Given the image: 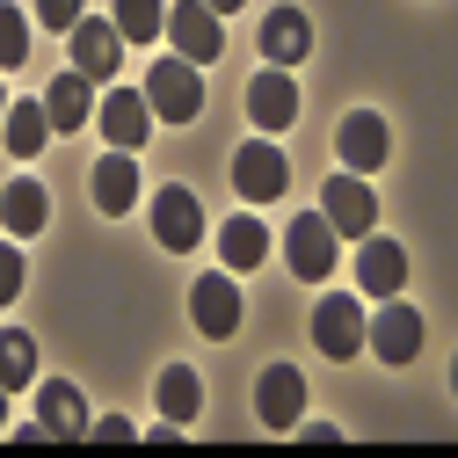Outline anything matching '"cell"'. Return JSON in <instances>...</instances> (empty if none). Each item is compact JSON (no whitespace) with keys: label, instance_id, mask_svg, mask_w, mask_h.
I'll list each match as a JSON object with an SVG mask.
<instances>
[{"label":"cell","instance_id":"cell-1","mask_svg":"<svg viewBox=\"0 0 458 458\" xmlns=\"http://www.w3.org/2000/svg\"><path fill=\"white\" fill-rule=\"evenodd\" d=\"M139 95H146V109H153V124H190L197 109H204V73H197L190 59H160Z\"/></svg>","mask_w":458,"mask_h":458},{"label":"cell","instance_id":"cell-2","mask_svg":"<svg viewBox=\"0 0 458 458\" xmlns=\"http://www.w3.org/2000/svg\"><path fill=\"white\" fill-rule=\"evenodd\" d=\"M284 262H292L299 284H327L335 262H342V233H335L320 211H299V218H292V233H284Z\"/></svg>","mask_w":458,"mask_h":458},{"label":"cell","instance_id":"cell-3","mask_svg":"<svg viewBox=\"0 0 458 458\" xmlns=\"http://www.w3.org/2000/svg\"><path fill=\"white\" fill-rule=\"evenodd\" d=\"M320 218L335 225L342 241H364L371 225H378V197H371V182H364V175H350V167H342L335 182H320Z\"/></svg>","mask_w":458,"mask_h":458},{"label":"cell","instance_id":"cell-4","mask_svg":"<svg viewBox=\"0 0 458 458\" xmlns=\"http://www.w3.org/2000/svg\"><path fill=\"white\" fill-rule=\"evenodd\" d=\"M364 350L378 357V364H415L422 357V313L415 306H378L371 320H364Z\"/></svg>","mask_w":458,"mask_h":458},{"label":"cell","instance_id":"cell-5","mask_svg":"<svg viewBox=\"0 0 458 458\" xmlns=\"http://www.w3.org/2000/svg\"><path fill=\"white\" fill-rule=\"evenodd\" d=\"M160 37L175 44V59H190V66H211L218 51H225V30H218V15L204 8V0H182V8H167Z\"/></svg>","mask_w":458,"mask_h":458},{"label":"cell","instance_id":"cell-6","mask_svg":"<svg viewBox=\"0 0 458 458\" xmlns=\"http://www.w3.org/2000/svg\"><path fill=\"white\" fill-rule=\"evenodd\" d=\"M284 182H292V167H284V146H276V139H248V146L233 153V190H241L248 204H276Z\"/></svg>","mask_w":458,"mask_h":458},{"label":"cell","instance_id":"cell-7","mask_svg":"<svg viewBox=\"0 0 458 458\" xmlns=\"http://www.w3.org/2000/svg\"><path fill=\"white\" fill-rule=\"evenodd\" d=\"M313 342H320V357H335V364H350L364 350V306H357V292H335V299L313 306Z\"/></svg>","mask_w":458,"mask_h":458},{"label":"cell","instance_id":"cell-8","mask_svg":"<svg viewBox=\"0 0 458 458\" xmlns=\"http://www.w3.org/2000/svg\"><path fill=\"white\" fill-rule=\"evenodd\" d=\"M386 153H393V139H386V117H371V109H350V117L335 124V160L350 167V175H378Z\"/></svg>","mask_w":458,"mask_h":458},{"label":"cell","instance_id":"cell-9","mask_svg":"<svg viewBox=\"0 0 458 458\" xmlns=\"http://www.w3.org/2000/svg\"><path fill=\"white\" fill-rule=\"evenodd\" d=\"M153 241H160L167 255H190V248L204 241V204H197L182 182H167V190L153 197Z\"/></svg>","mask_w":458,"mask_h":458},{"label":"cell","instance_id":"cell-10","mask_svg":"<svg viewBox=\"0 0 458 458\" xmlns=\"http://www.w3.org/2000/svg\"><path fill=\"white\" fill-rule=\"evenodd\" d=\"M95 124H102V139L117 146V153H139V146L153 139V109H146L139 88H109V95L95 102Z\"/></svg>","mask_w":458,"mask_h":458},{"label":"cell","instance_id":"cell-11","mask_svg":"<svg viewBox=\"0 0 458 458\" xmlns=\"http://www.w3.org/2000/svg\"><path fill=\"white\" fill-rule=\"evenodd\" d=\"M117 66H124V37H117V22L81 15V22H73V73L95 81V88H109V81H117Z\"/></svg>","mask_w":458,"mask_h":458},{"label":"cell","instance_id":"cell-12","mask_svg":"<svg viewBox=\"0 0 458 458\" xmlns=\"http://www.w3.org/2000/svg\"><path fill=\"white\" fill-rule=\"evenodd\" d=\"M190 320H197V335H211V342H225V335H241V284L233 276H197L190 284Z\"/></svg>","mask_w":458,"mask_h":458},{"label":"cell","instance_id":"cell-13","mask_svg":"<svg viewBox=\"0 0 458 458\" xmlns=\"http://www.w3.org/2000/svg\"><path fill=\"white\" fill-rule=\"evenodd\" d=\"M255 415H262V429H292V422L306 415V378H299V364H269V371L255 378Z\"/></svg>","mask_w":458,"mask_h":458},{"label":"cell","instance_id":"cell-14","mask_svg":"<svg viewBox=\"0 0 458 458\" xmlns=\"http://www.w3.org/2000/svg\"><path fill=\"white\" fill-rule=\"evenodd\" d=\"M357 284H364V299H400V284H408V248L378 241V225H371L364 248H357Z\"/></svg>","mask_w":458,"mask_h":458},{"label":"cell","instance_id":"cell-15","mask_svg":"<svg viewBox=\"0 0 458 458\" xmlns=\"http://www.w3.org/2000/svg\"><path fill=\"white\" fill-rule=\"evenodd\" d=\"M248 117L262 131H284V124H299V81L284 73V66H262L248 81Z\"/></svg>","mask_w":458,"mask_h":458},{"label":"cell","instance_id":"cell-16","mask_svg":"<svg viewBox=\"0 0 458 458\" xmlns=\"http://www.w3.org/2000/svg\"><path fill=\"white\" fill-rule=\"evenodd\" d=\"M306 51H313V22H306V8H269L262 15V59L269 66H306Z\"/></svg>","mask_w":458,"mask_h":458},{"label":"cell","instance_id":"cell-17","mask_svg":"<svg viewBox=\"0 0 458 458\" xmlns=\"http://www.w3.org/2000/svg\"><path fill=\"white\" fill-rule=\"evenodd\" d=\"M88 182H95V211H102V218H124V211L139 204V160L109 146V153L95 160V175H88Z\"/></svg>","mask_w":458,"mask_h":458},{"label":"cell","instance_id":"cell-18","mask_svg":"<svg viewBox=\"0 0 458 458\" xmlns=\"http://www.w3.org/2000/svg\"><path fill=\"white\" fill-rule=\"evenodd\" d=\"M218 255H225V269H233V276L262 269V255H269V225L248 218V211H233V218L218 225Z\"/></svg>","mask_w":458,"mask_h":458},{"label":"cell","instance_id":"cell-19","mask_svg":"<svg viewBox=\"0 0 458 458\" xmlns=\"http://www.w3.org/2000/svg\"><path fill=\"white\" fill-rule=\"evenodd\" d=\"M44 117H51V131H81V124L95 117V81L59 73V81L44 88Z\"/></svg>","mask_w":458,"mask_h":458},{"label":"cell","instance_id":"cell-20","mask_svg":"<svg viewBox=\"0 0 458 458\" xmlns=\"http://www.w3.org/2000/svg\"><path fill=\"white\" fill-rule=\"evenodd\" d=\"M44 218H51V197H44V182H8V190H0V225H8V241H30V233H44Z\"/></svg>","mask_w":458,"mask_h":458},{"label":"cell","instance_id":"cell-21","mask_svg":"<svg viewBox=\"0 0 458 458\" xmlns=\"http://www.w3.org/2000/svg\"><path fill=\"white\" fill-rule=\"evenodd\" d=\"M153 400H160V415H167V422H182V429H190V422L204 415V378H197L190 364H167L160 386H153Z\"/></svg>","mask_w":458,"mask_h":458},{"label":"cell","instance_id":"cell-22","mask_svg":"<svg viewBox=\"0 0 458 458\" xmlns=\"http://www.w3.org/2000/svg\"><path fill=\"white\" fill-rule=\"evenodd\" d=\"M37 415H44V437H81L88 429V408H81V393L66 378H44L37 386Z\"/></svg>","mask_w":458,"mask_h":458},{"label":"cell","instance_id":"cell-23","mask_svg":"<svg viewBox=\"0 0 458 458\" xmlns=\"http://www.w3.org/2000/svg\"><path fill=\"white\" fill-rule=\"evenodd\" d=\"M0 139H8L15 160H37L44 139H51V117H44V102H15L8 117H0Z\"/></svg>","mask_w":458,"mask_h":458},{"label":"cell","instance_id":"cell-24","mask_svg":"<svg viewBox=\"0 0 458 458\" xmlns=\"http://www.w3.org/2000/svg\"><path fill=\"white\" fill-rule=\"evenodd\" d=\"M0 386H8V393L37 386V342L22 327H0Z\"/></svg>","mask_w":458,"mask_h":458},{"label":"cell","instance_id":"cell-25","mask_svg":"<svg viewBox=\"0 0 458 458\" xmlns=\"http://www.w3.org/2000/svg\"><path fill=\"white\" fill-rule=\"evenodd\" d=\"M160 22H167L160 0H117V37L124 44H160Z\"/></svg>","mask_w":458,"mask_h":458},{"label":"cell","instance_id":"cell-26","mask_svg":"<svg viewBox=\"0 0 458 458\" xmlns=\"http://www.w3.org/2000/svg\"><path fill=\"white\" fill-rule=\"evenodd\" d=\"M22 59H30V22H22V8L0 0V66H22Z\"/></svg>","mask_w":458,"mask_h":458},{"label":"cell","instance_id":"cell-27","mask_svg":"<svg viewBox=\"0 0 458 458\" xmlns=\"http://www.w3.org/2000/svg\"><path fill=\"white\" fill-rule=\"evenodd\" d=\"M15 292H22V248H15V241H0V306H8Z\"/></svg>","mask_w":458,"mask_h":458},{"label":"cell","instance_id":"cell-28","mask_svg":"<svg viewBox=\"0 0 458 458\" xmlns=\"http://www.w3.org/2000/svg\"><path fill=\"white\" fill-rule=\"evenodd\" d=\"M88 437H95V444H131L139 429H131L124 415H102V422H88Z\"/></svg>","mask_w":458,"mask_h":458},{"label":"cell","instance_id":"cell-29","mask_svg":"<svg viewBox=\"0 0 458 458\" xmlns=\"http://www.w3.org/2000/svg\"><path fill=\"white\" fill-rule=\"evenodd\" d=\"M37 15H44L51 30H73V22H81V0H37Z\"/></svg>","mask_w":458,"mask_h":458},{"label":"cell","instance_id":"cell-30","mask_svg":"<svg viewBox=\"0 0 458 458\" xmlns=\"http://www.w3.org/2000/svg\"><path fill=\"white\" fill-rule=\"evenodd\" d=\"M306 444H342V429H327V422H292Z\"/></svg>","mask_w":458,"mask_h":458},{"label":"cell","instance_id":"cell-31","mask_svg":"<svg viewBox=\"0 0 458 458\" xmlns=\"http://www.w3.org/2000/svg\"><path fill=\"white\" fill-rule=\"evenodd\" d=\"M204 8H211V15H233V8H241V0H204Z\"/></svg>","mask_w":458,"mask_h":458},{"label":"cell","instance_id":"cell-32","mask_svg":"<svg viewBox=\"0 0 458 458\" xmlns=\"http://www.w3.org/2000/svg\"><path fill=\"white\" fill-rule=\"evenodd\" d=\"M0 429H8V386H0Z\"/></svg>","mask_w":458,"mask_h":458},{"label":"cell","instance_id":"cell-33","mask_svg":"<svg viewBox=\"0 0 458 458\" xmlns=\"http://www.w3.org/2000/svg\"><path fill=\"white\" fill-rule=\"evenodd\" d=\"M0 117H8V88H0Z\"/></svg>","mask_w":458,"mask_h":458}]
</instances>
